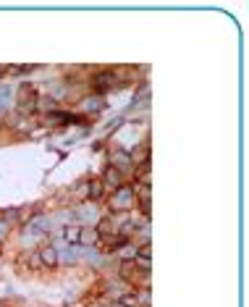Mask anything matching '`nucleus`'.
I'll return each mask as SVG.
<instances>
[{
  "label": "nucleus",
  "instance_id": "nucleus-1",
  "mask_svg": "<svg viewBox=\"0 0 249 307\" xmlns=\"http://www.w3.org/2000/svg\"><path fill=\"white\" fill-rule=\"evenodd\" d=\"M50 226H53V218L50 215H35V218H29L24 223V242H32V239H42V236H48L50 234Z\"/></svg>",
  "mask_w": 249,
  "mask_h": 307
},
{
  "label": "nucleus",
  "instance_id": "nucleus-9",
  "mask_svg": "<svg viewBox=\"0 0 249 307\" xmlns=\"http://www.w3.org/2000/svg\"><path fill=\"white\" fill-rule=\"evenodd\" d=\"M103 108H105L103 95H92V97H84L82 100V110H87V113H100Z\"/></svg>",
  "mask_w": 249,
  "mask_h": 307
},
{
  "label": "nucleus",
  "instance_id": "nucleus-4",
  "mask_svg": "<svg viewBox=\"0 0 249 307\" xmlns=\"http://www.w3.org/2000/svg\"><path fill=\"white\" fill-rule=\"evenodd\" d=\"M16 105H19L21 113H32V110H35V105H37V92H35V87H32V84H24V87H21V89H19V102H16Z\"/></svg>",
  "mask_w": 249,
  "mask_h": 307
},
{
  "label": "nucleus",
  "instance_id": "nucleus-18",
  "mask_svg": "<svg viewBox=\"0 0 249 307\" xmlns=\"http://www.w3.org/2000/svg\"><path fill=\"white\" fill-rule=\"evenodd\" d=\"M134 265H137V268H142V270H150V268H152V260H144V257H137V260H134Z\"/></svg>",
  "mask_w": 249,
  "mask_h": 307
},
{
  "label": "nucleus",
  "instance_id": "nucleus-6",
  "mask_svg": "<svg viewBox=\"0 0 249 307\" xmlns=\"http://www.w3.org/2000/svg\"><path fill=\"white\" fill-rule=\"evenodd\" d=\"M37 257H40V263L45 265V268H58V263H61V260H58V249H55V247H40L37 249Z\"/></svg>",
  "mask_w": 249,
  "mask_h": 307
},
{
  "label": "nucleus",
  "instance_id": "nucleus-7",
  "mask_svg": "<svg viewBox=\"0 0 249 307\" xmlns=\"http://www.w3.org/2000/svg\"><path fill=\"white\" fill-rule=\"evenodd\" d=\"M63 242L69 247H76L79 242H82V223H71V226H63Z\"/></svg>",
  "mask_w": 249,
  "mask_h": 307
},
{
  "label": "nucleus",
  "instance_id": "nucleus-2",
  "mask_svg": "<svg viewBox=\"0 0 249 307\" xmlns=\"http://www.w3.org/2000/svg\"><path fill=\"white\" fill-rule=\"evenodd\" d=\"M134 202H137V189L129 187V184H123V187H118L116 192H110V208L116 210V213L129 210Z\"/></svg>",
  "mask_w": 249,
  "mask_h": 307
},
{
  "label": "nucleus",
  "instance_id": "nucleus-19",
  "mask_svg": "<svg viewBox=\"0 0 249 307\" xmlns=\"http://www.w3.org/2000/svg\"><path fill=\"white\" fill-rule=\"evenodd\" d=\"M29 265H32V268H40V265H42V263H40V257H37V252L29 257Z\"/></svg>",
  "mask_w": 249,
  "mask_h": 307
},
{
  "label": "nucleus",
  "instance_id": "nucleus-20",
  "mask_svg": "<svg viewBox=\"0 0 249 307\" xmlns=\"http://www.w3.org/2000/svg\"><path fill=\"white\" fill-rule=\"evenodd\" d=\"M6 234H8V223H6V221H0V239H3Z\"/></svg>",
  "mask_w": 249,
  "mask_h": 307
},
{
  "label": "nucleus",
  "instance_id": "nucleus-13",
  "mask_svg": "<svg viewBox=\"0 0 249 307\" xmlns=\"http://www.w3.org/2000/svg\"><path fill=\"white\" fill-rule=\"evenodd\" d=\"M79 215H82V221H89V223H92V221H100V213H97V205H95V202H87Z\"/></svg>",
  "mask_w": 249,
  "mask_h": 307
},
{
  "label": "nucleus",
  "instance_id": "nucleus-8",
  "mask_svg": "<svg viewBox=\"0 0 249 307\" xmlns=\"http://www.w3.org/2000/svg\"><path fill=\"white\" fill-rule=\"evenodd\" d=\"M92 84H95L97 92H105V89H110L113 84H116V74H110V71H100V74H95Z\"/></svg>",
  "mask_w": 249,
  "mask_h": 307
},
{
  "label": "nucleus",
  "instance_id": "nucleus-3",
  "mask_svg": "<svg viewBox=\"0 0 249 307\" xmlns=\"http://www.w3.org/2000/svg\"><path fill=\"white\" fill-rule=\"evenodd\" d=\"M110 168L121 171V174L134 171V155H131V150H126V147H121V150H113V152H110Z\"/></svg>",
  "mask_w": 249,
  "mask_h": 307
},
{
  "label": "nucleus",
  "instance_id": "nucleus-11",
  "mask_svg": "<svg viewBox=\"0 0 249 307\" xmlns=\"http://www.w3.org/2000/svg\"><path fill=\"white\" fill-rule=\"evenodd\" d=\"M137 189V197H139V210L144 215H150V187H134Z\"/></svg>",
  "mask_w": 249,
  "mask_h": 307
},
{
  "label": "nucleus",
  "instance_id": "nucleus-12",
  "mask_svg": "<svg viewBox=\"0 0 249 307\" xmlns=\"http://www.w3.org/2000/svg\"><path fill=\"white\" fill-rule=\"evenodd\" d=\"M87 195H89V202H97L100 197L105 195V189H103V184H100V179H92L87 184Z\"/></svg>",
  "mask_w": 249,
  "mask_h": 307
},
{
  "label": "nucleus",
  "instance_id": "nucleus-5",
  "mask_svg": "<svg viewBox=\"0 0 249 307\" xmlns=\"http://www.w3.org/2000/svg\"><path fill=\"white\" fill-rule=\"evenodd\" d=\"M100 184H103V189L108 192V195H110V192H116L118 187H123V174H121V171H116V168H105V174L103 176H100Z\"/></svg>",
  "mask_w": 249,
  "mask_h": 307
},
{
  "label": "nucleus",
  "instance_id": "nucleus-10",
  "mask_svg": "<svg viewBox=\"0 0 249 307\" xmlns=\"http://www.w3.org/2000/svg\"><path fill=\"white\" fill-rule=\"evenodd\" d=\"M137 244H131V242H123V244H118V255H121V260H129V263H134L137 260Z\"/></svg>",
  "mask_w": 249,
  "mask_h": 307
},
{
  "label": "nucleus",
  "instance_id": "nucleus-17",
  "mask_svg": "<svg viewBox=\"0 0 249 307\" xmlns=\"http://www.w3.org/2000/svg\"><path fill=\"white\" fill-rule=\"evenodd\" d=\"M116 302H121L123 307H137L139 299H137V294H123V297H118Z\"/></svg>",
  "mask_w": 249,
  "mask_h": 307
},
{
  "label": "nucleus",
  "instance_id": "nucleus-16",
  "mask_svg": "<svg viewBox=\"0 0 249 307\" xmlns=\"http://www.w3.org/2000/svg\"><path fill=\"white\" fill-rule=\"evenodd\" d=\"M95 242H97L95 229H89V226H82V242H79V244H95Z\"/></svg>",
  "mask_w": 249,
  "mask_h": 307
},
{
  "label": "nucleus",
  "instance_id": "nucleus-14",
  "mask_svg": "<svg viewBox=\"0 0 249 307\" xmlns=\"http://www.w3.org/2000/svg\"><path fill=\"white\" fill-rule=\"evenodd\" d=\"M118 273H121V278H123V281H129V278H134V273H137V265L129 263V260H121Z\"/></svg>",
  "mask_w": 249,
  "mask_h": 307
},
{
  "label": "nucleus",
  "instance_id": "nucleus-15",
  "mask_svg": "<svg viewBox=\"0 0 249 307\" xmlns=\"http://www.w3.org/2000/svg\"><path fill=\"white\" fill-rule=\"evenodd\" d=\"M35 110H55V97H50V95H48V97H45V95L40 97V95H37V105H35Z\"/></svg>",
  "mask_w": 249,
  "mask_h": 307
}]
</instances>
